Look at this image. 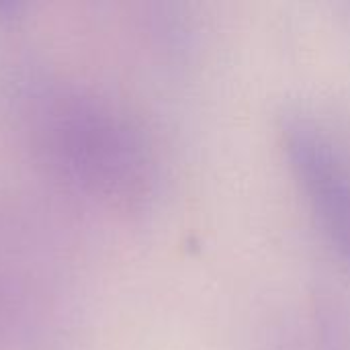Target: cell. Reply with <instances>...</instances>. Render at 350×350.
<instances>
[{"label": "cell", "mask_w": 350, "mask_h": 350, "mask_svg": "<svg viewBox=\"0 0 350 350\" xmlns=\"http://www.w3.org/2000/svg\"><path fill=\"white\" fill-rule=\"evenodd\" d=\"M291 168L328 240L350 260V156L314 121L293 119L285 129Z\"/></svg>", "instance_id": "7a4b0ae2"}, {"label": "cell", "mask_w": 350, "mask_h": 350, "mask_svg": "<svg viewBox=\"0 0 350 350\" xmlns=\"http://www.w3.org/2000/svg\"><path fill=\"white\" fill-rule=\"evenodd\" d=\"M25 115L45 162L74 187L121 205L144 197L150 162L137 131L80 90L31 82Z\"/></svg>", "instance_id": "6da1fadb"}]
</instances>
